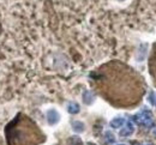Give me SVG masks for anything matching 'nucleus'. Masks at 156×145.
<instances>
[{
    "mask_svg": "<svg viewBox=\"0 0 156 145\" xmlns=\"http://www.w3.org/2000/svg\"><path fill=\"white\" fill-rule=\"evenodd\" d=\"M133 121L138 125H143V126H150L152 124V113L149 109H143L139 114L135 115L133 117Z\"/></svg>",
    "mask_w": 156,
    "mask_h": 145,
    "instance_id": "nucleus-1",
    "label": "nucleus"
},
{
    "mask_svg": "<svg viewBox=\"0 0 156 145\" xmlns=\"http://www.w3.org/2000/svg\"><path fill=\"white\" fill-rule=\"evenodd\" d=\"M47 121L49 125H57L60 121V114L55 109H49L47 112Z\"/></svg>",
    "mask_w": 156,
    "mask_h": 145,
    "instance_id": "nucleus-2",
    "label": "nucleus"
},
{
    "mask_svg": "<svg viewBox=\"0 0 156 145\" xmlns=\"http://www.w3.org/2000/svg\"><path fill=\"white\" fill-rule=\"evenodd\" d=\"M135 133V125L132 121H128L125 126H123V129H120V136L121 137H130Z\"/></svg>",
    "mask_w": 156,
    "mask_h": 145,
    "instance_id": "nucleus-3",
    "label": "nucleus"
},
{
    "mask_svg": "<svg viewBox=\"0 0 156 145\" xmlns=\"http://www.w3.org/2000/svg\"><path fill=\"white\" fill-rule=\"evenodd\" d=\"M126 124V120L124 117H115L111 121V127L112 128H120Z\"/></svg>",
    "mask_w": 156,
    "mask_h": 145,
    "instance_id": "nucleus-4",
    "label": "nucleus"
},
{
    "mask_svg": "<svg viewBox=\"0 0 156 145\" xmlns=\"http://www.w3.org/2000/svg\"><path fill=\"white\" fill-rule=\"evenodd\" d=\"M72 129L76 132V133H82L85 129V125L82 121H73L72 122Z\"/></svg>",
    "mask_w": 156,
    "mask_h": 145,
    "instance_id": "nucleus-5",
    "label": "nucleus"
},
{
    "mask_svg": "<svg viewBox=\"0 0 156 145\" xmlns=\"http://www.w3.org/2000/svg\"><path fill=\"white\" fill-rule=\"evenodd\" d=\"M83 102L85 104H91L94 102V95H93V92H90L89 90L84 91V94H83Z\"/></svg>",
    "mask_w": 156,
    "mask_h": 145,
    "instance_id": "nucleus-6",
    "label": "nucleus"
},
{
    "mask_svg": "<svg viewBox=\"0 0 156 145\" xmlns=\"http://www.w3.org/2000/svg\"><path fill=\"white\" fill-rule=\"evenodd\" d=\"M79 110H81V108H79V104H78V103H76V102L69 103V105H67V112L70 114H77V113H79Z\"/></svg>",
    "mask_w": 156,
    "mask_h": 145,
    "instance_id": "nucleus-7",
    "label": "nucleus"
},
{
    "mask_svg": "<svg viewBox=\"0 0 156 145\" xmlns=\"http://www.w3.org/2000/svg\"><path fill=\"white\" fill-rule=\"evenodd\" d=\"M105 139H106L107 143H111V144L115 141V137H114V134L112 133V132H109V131H107L106 133H105Z\"/></svg>",
    "mask_w": 156,
    "mask_h": 145,
    "instance_id": "nucleus-8",
    "label": "nucleus"
},
{
    "mask_svg": "<svg viewBox=\"0 0 156 145\" xmlns=\"http://www.w3.org/2000/svg\"><path fill=\"white\" fill-rule=\"evenodd\" d=\"M148 102L151 105H155L156 104V96H155V92L154 91H150L149 92V95H148Z\"/></svg>",
    "mask_w": 156,
    "mask_h": 145,
    "instance_id": "nucleus-9",
    "label": "nucleus"
},
{
    "mask_svg": "<svg viewBox=\"0 0 156 145\" xmlns=\"http://www.w3.org/2000/svg\"><path fill=\"white\" fill-rule=\"evenodd\" d=\"M70 143L72 144V145H76V144H78V145H82V141H81V139L79 138H72V139H70Z\"/></svg>",
    "mask_w": 156,
    "mask_h": 145,
    "instance_id": "nucleus-10",
    "label": "nucleus"
},
{
    "mask_svg": "<svg viewBox=\"0 0 156 145\" xmlns=\"http://www.w3.org/2000/svg\"><path fill=\"white\" fill-rule=\"evenodd\" d=\"M131 145H140V144H139L138 141H132V143H131Z\"/></svg>",
    "mask_w": 156,
    "mask_h": 145,
    "instance_id": "nucleus-11",
    "label": "nucleus"
},
{
    "mask_svg": "<svg viewBox=\"0 0 156 145\" xmlns=\"http://www.w3.org/2000/svg\"><path fill=\"white\" fill-rule=\"evenodd\" d=\"M116 145H126V144H116Z\"/></svg>",
    "mask_w": 156,
    "mask_h": 145,
    "instance_id": "nucleus-12",
    "label": "nucleus"
},
{
    "mask_svg": "<svg viewBox=\"0 0 156 145\" xmlns=\"http://www.w3.org/2000/svg\"><path fill=\"white\" fill-rule=\"evenodd\" d=\"M145 145H152V144H145Z\"/></svg>",
    "mask_w": 156,
    "mask_h": 145,
    "instance_id": "nucleus-13",
    "label": "nucleus"
}]
</instances>
